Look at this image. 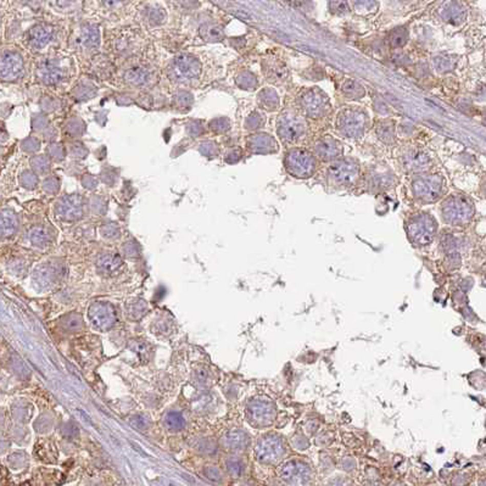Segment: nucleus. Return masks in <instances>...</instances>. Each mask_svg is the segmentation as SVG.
<instances>
[{
    "label": "nucleus",
    "instance_id": "4c0bfd02",
    "mask_svg": "<svg viewBox=\"0 0 486 486\" xmlns=\"http://www.w3.org/2000/svg\"><path fill=\"white\" fill-rule=\"evenodd\" d=\"M123 2V0H101V3L108 8H112V6L120 4V3Z\"/></svg>",
    "mask_w": 486,
    "mask_h": 486
},
{
    "label": "nucleus",
    "instance_id": "7c9ffc66",
    "mask_svg": "<svg viewBox=\"0 0 486 486\" xmlns=\"http://www.w3.org/2000/svg\"><path fill=\"white\" fill-rule=\"evenodd\" d=\"M378 133L382 139L386 141V143H391L394 140V127H392V124H390V122H386V123L381 125Z\"/></svg>",
    "mask_w": 486,
    "mask_h": 486
},
{
    "label": "nucleus",
    "instance_id": "72a5a7b5",
    "mask_svg": "<svg viewBox=\"0 0 486 486\" xmlns=\"http://www.w3.org/2000/svg\"><path fill=\"white\" fill-rule=\"evenodd\" d=\"M330 9H331V12H334V14H337V15L346 14V12L349 11V6H347V4L344 2V0H331Z\"/></svg>",
    "mask_w": 486,
    "mask_h": 486
},
{
    "label": "nucleus",
    "instance_id": "c85d7f7f",
    "mask_svg": "<svg viewBox=\"0 0 486 486\" xmlns=\"http://www.w3.org/2000/svg\"><path fill=\"white\" fill-rule=\"evenodd\" d=\"M30 239L34 245H44L48 241V233L44 228H34L30 233Z\"/></svg>",
    "mask_w": 486,
    "mask_h": 486
},
{
    "label": "nucleus",
    "instance_id": "c756f323",
    "mask_svg": "<svg viewBox=\"0 0 486 486\" xmlns=\"http://www.w3.org/2000/svg\"><path fill=\"white\" fill-rule=\"evenodd\" d=\"M406 41H407V32L406 31L398 28V30L392 32L391 38H390V43H391L392 47H394V48H401V47H404L405 44H406Z\"/></svg>",
    "mask_w": 486,
    "mask_h": 486
},
{
    "label": "nucleus",
    "instance_id": "a211bd4d",
    "mask_svg": "<svg viewBox=\"0 0 486 486\" xmlns=\"http://www.w3.org/2000/svg\"><path fill=\"white\" fill-rule=\"evenodd\" d=\"M51 38H53V30L48 26H35L27 34L28 43L38 48L46 46Z\"/></svg>",
    "mask_w": 486,
    "mask_h": 486
},
{
    "label": "nucleus",
    "instance_id": "f03ea898",
    "mask_svg": "<svg viewBox=\"0 0 486 486\" xmlns=\"http://www.w3.org/2000/svg\"><path fill=\"white\" fill-rule=\"evenodd\" d=\"M257 461L265 464L278 463L285 455V445L277 435H265L257 441L255 446Z\"/></svg>",
    "mask_w": 486,
    "mask_h": 486
},
{
    "label": "nucleus",
    "instance_id": "f3484780",
    "mask_svg": "<svg viewBox=\"0 0 486 486\" xmlns=\"http://www.w3.org/2000/svg\"><path fill=\"white\" fill-rule=\"evenodd\" d=\"M223 445L231 451H241L249 446V435L243 430H230L222 439Z\"/></svg>",
    "mask_w": 486,
    "mask_h": 486
},
{
    "label": "nucleus",
    "instance_id": "6e6552de",
    "mask_svg": "<svg viewBox=\"0 0 486 486\" xmlns=\"http://www.w3.org/2000/svg\"><path fill=\"white\" fill-rule=\"evenodd\" d=\"M414 196L421 202L436 201L441 194V179L437 176L420 177L413 183Z\"/></svg>",
    "mask_w": 486,
    "mask_h": 486
},
{
    "label": "nucleus",
    "instance_id": "4468645a",
    "mask_svg": "<svg viewBox=\"0 0 486 486\" xmlns=\"http://www.w3.org/2000/svg\"><path fill=\"white\" fill-rule=\"evenodd\" d=\"M317 156L322 160H333L343 153V145L333 137H324L314 146Z\"/></svg>",
    "mask_w": 486,
    "mask_h": 486
},
{
    "label": "nucleus",
    "instance_id": "c9c22d12",
    "mask_svg": "<svg viewBox=\"0 0 486 486\" xmlns=\"http://www.w3.org/2000/svg\"><path fill=\"white\" fill-rule=\"evenodd\" d=\"M353 468H355V462L351 458H346L344 459V461H341V469H344V471L350 472L352 471Z\"/></svg>",
    "mask_w": 486,
    "mask_h": 486
},
{
    "label": "nucleus",
    "instance_id": "393cba45",
    "mask_svg": "<svg viewBox=\"0 0 486 486\" xmlns=\"http://www.w3.org/2000/svg\"><path fill=\"white\" fill-rule=\"evenodd\" d=\"M62 326L70 331H77L83 328L82 316L78 313H70L62 318Z\"/></svg>",
    "mask_w": 486,
    "mask_h": 486
},
{
    "label": "nucleus",
    "instance_id": "5701e85b",
    "mask_svg": "<svg viewBox=\"0 0 486 486\" xmlns=\"http://www.w3.org/2000/svg\"><path fill=\"white\" fill-rule=\"evenodd\" d=\"M17 228V220L12 212L4 211L2 216V233L3 236H11Z\"/></svg>",
    "mask_w": 486,
    "mask_h": 486
},
{
    "label": "nucleus",
    "instance_id": "2eb2a0df",
    "mask_svg": "<svg viewBox=\"0 0 486 486\" xmlns=\"http://www.w3.org/2000/svg\"><path fill=\"white\" fill-rule=\"evenodd\" d=\"M59 274V268H57L56 265L46 263V265L40 266L39 268L35 269L33 274V281L39 288H47V286H50L56 281Z\"/></svg>",
    "mask_w": 486,
    "mask_h": 486
},
{
    "label": "nucleus",
    "instance_id": "412c9836",
    "mask_svg": "<svg viewBox=\"0 0 486 486\" xmlns=\"http://www.w3.org/2000/svg\"><path fill=\"white\" fill-rule=\"evenodd\" d=\"M163 424L167 429L171 431H181L184 429L185 427V419L179 412H168L165 417H163Z\"/></svg>",
    "mask_w": 486,
    "mask_h": 486
},
{
    "label": "nucleus",
    "instance_id": "f704fd0d",
    "mask_svg": "<svg viewBox=\"0 0 486 486\" xmlns=\"http://www.w3.org/2000/svg\"><path fill=\"white\" fill-rule=\"evenodd\" d=\"M205 475L207 476L210 480H214V481L221 480V473L217 468H215V467H207V468L205 469Z\"/></svg>",
    "mask_w": 486,
    "mask_h": 486
},
{
    "label": "nucleus",
    "instance_id": "423d86ee",
    "mask_svg": "<svg viewBox=\"0 0 486 486\" xmlns=\"http://www.w3.org/2000/svg\"><path fill=\"white\" fill-rule=\"evenodd\" d=\"M314 157L310 151L294 149L286 156V167L289 172L299 178H307L314 172Z\"/></svg>",
    "mask_w": 486,
    "mask_h": 486
},
{
    "label": "nucleus",
    "instance_id": "4be33fe9",
    "mask_svg": "<svg viewBox=\"0 0 486 486\" xmlns=\"http://www.w3.org/2000/svg\"><path fill=\"white\" fill-rule=\"evenodd\" d=\"M463 16V12L458 5L453 4V3H449L442 8L441 10V17L445 18L447 22L451 24H456V22L461 21V17Z\"/></svg>",
    "mask_w": 486,
    "mask_h": 486
},
{
    "label": "nucleus",
    "instance_id": "f257e3e1",
    "mask_svg": "<svg viewBox=\"0 0 486 486\" xmlns=\"http://www.w3.org/2000/svg\"><path fill=\"white\" fill-rule=\"evenodd\" d=\"M437 230L436 221L429 214H418L407 224L408 238L414 245L427 246L431 244Z\"/></svg>",
    "mask_w": 486,
    "mask_h": 486
},
{
    "label": "nucleus",
    "instance_id": "39448f33",
    "mask_svg": "<svg viewBox=\"0 0 486 486\" xmlns=\"http://www.w3.org/2000/svg\"><path fill=\"white\" fill-rule=\"evenodd\" d=\"M246 416L255 427L271 426L276 418V406L266 398H255L247 404Z\"/></svg>",
    "mask_w": 486,
    "mask_h": 486
},
{
    "label": "nucleus",
    "instance_id": "2f4dec72",
    "mask_svg": "<svg viewBox=\"0 0 486 486\" xmlns=\"http://www.w3.org/2000/svg\"><path fill=\"white\" fill-rule=\"evenodd\" d=\"M128 311H130V314L133 318H139L143 316L144 312L146 311V306L143 304V301H136L130 305Z\"/></svg>",
    "mask_w": 486,
    "mask_h": 486
},
{
    "label": "nucleus",
    "instance_id": "e433bc0d",
    "mask_svg": "<svg viewBox=\"0 0 486 486\" xmlns=\"http://www.w3.org/2000/svg\"><path fill=\"white\" fill-rule=\"evenodd\" d=\"M373 5V0H356V6L357 8H371Z\"/></svg>",
    "mask_w": 486,
    "mask_h": 486
},
{
    "label": "nucleus",
    "instance_id": "0eeeda50",
    "mask_svg": "<svg viewBox=\"0 0 486 486\" xmlns=\"http://www.w3.org/2000/svg\"><path fill=\"white\" fill-rule=\"evenodd\" d=\"M366 123L367 117L365 112L352 109L341 111L337 117V128L346 137L361 136L365 131Z\"/></svg>",
    "mask_w": 486,
    "mask_h": 486
},
{
    "label": "nucleus",
    "instance_id": "473e14b6",
    "mask_svg": "<svg viewBox=\"0 0 486 486\" xmlns=\"http://www.w3.org/2000/svg\"><path fill=\"white\" fill-rule=\"evenodd\" d=\"M131 426L138 430H146L150 427V421L143 416H134L131 419Z\"/></svg>",
    "mask_w": 486,
    "mask_h": 486
},
{
    "label": "nucleus",
    "instance_id": "20e7f679",
    "mask_svg": "<svg viewBox=\"0 0 486 486\" xmlns=\"http://www.w3.org/2000/svg\"><path fill=\"white\" fill-rule=\"evenodd\" d=\"M279 476L286 484L307 485L313 479V472L307 462L301 459H291L281 467Z\"/></svg>",
    "mask_w": 486,
    "mask_h": 486
},
{
    "label": "nucleus",
    "instance_id": "cd10ccee",
    "mask_svg": "<svg viewBox=\"0 0 486 486\" xmlns=\"http://www.w3.org/2000/svg\"><path fill=\"white\" fill-rule=\"evenodd\" d=\"M226 466L228 473H229L231 476H234V478H239L244 473L243 462H241L239 458H237V457H231V458L228 459Z\"/></svg>",
    "mask_w": 486,
    "mask_h": 486
},
{
    "label": "nucleus",
    "instance_id": "aec40b11",
    "mask_svg": "<svg viewBox=\"0 0 486 486\" xmlns=\"http://www.w3.org/2000/svg\"><path fill=\"white\" fill-rule=\"evenodd\" d=\"M98 269L104 274H114L121 268L122 259L118 255H111V253H105L99 257L98 260Z\"/></svg>",
    "mask_w": 486,
    "mask_h": 486
},
{
    "label": "nucleus",
    "instance_id": "7ed1b4c3",
    "mask_svg": "<svg viewBox=\"0 0 486 486\" xmlns=\"http://www.w3.org/2000/svg\"><path fill=\"white\" fill-rule=\"evenodd\" d=\"M442 218L446 223L459 226L471 220L473 215V207L471 202L459 196L449 198L442 204Z\"/></svg>",
    "mask_w": 486,
    "mask_h": 486
},
{
    "label": "nucleus",
    "instance_id": "bb28decb",
    "mask_svg": "<svg viewBox=\"0 0 486 486\" xmlns=\"http://www.w3.org/2000/svg\"><path fill=\"white\" fill-rule=\"evenodd\" d=\"M149 77H150L149 71H147L146 69H141V67L131 70L130 72L127 73V78L130 79L133 84H138V86L144 84Z\"/></svg>",
    "mask_w": 486,
    "mask_h": 486
},
{
    "label": "nucleus",
    "instance_id": "dca6fc26",
    "mask_svg": "<svg viewBox=\"0 0 486 486\" xmlns=\"http://www.w3.org/2000/svg\"><path fill=\"white\" fill-rule=\"evenodd\" d=\"M24 64L17 54H6L3 57L2 75L4 79H15L22 73Z\"/></svg>",
    "mask_w": 486,
    "mask_h": 486
},
{
    "label": "nucleus",
    "instance_id": "b1692460",
    "mask_svg": "<svg viewBox=\"0 0 486 486\" xmlns=\"http://www.w3.org/2000/svg\"><path fill=\"white\" fill-rule=\"evenodd\" d=\"M341 89H343V92L345 93V95L349 96V98L358 99L365 95V89H363V87L360 84V83H357L356 80L352 79L346 80Z\"/></svg>",
    "mask_w": 486,
    "mask_h": 486
},
{
    "label": "nucleus",
    "instance_id": "6ab92c4d",
    "mask_svg": "<svg viewBox=\"0 0 486 486\" xmlns=\"http://www.w3.org/2000/svg\"><path fill=\"white\" fill-rule=\"evenodd\" d=\"M429 157L427 154L421 153L419 150H411L405 155L404 163L407 166L408 170L420 171L429 166Z\"/></svg>",
    "mask_w": 486,
    "mask_h": 486
},
{
    "label": "nucleus",
    "instance_id": "f8f14e48",
    "mask_svg": "<svg viewBox=\"0 0 486 486\" xmlns=\"http://www.w3.org/2000/svg\"><path fill=\"white\" fill-rule=\"evenodd\" d=\"M301 106L308 116L320 117L327 110L328 99L320 89L311 88L301 94Z\"/></svg>",
    "mask_w": 486,
    "mask_h": 486
},
{
    "label": "nucleus",
    "instance_id": "9b49d317",
    "mask_svg": "<svg viewBox=\"0 0 486 486\" xmlns=\"http://www.w3.org/2000/svg\"><path fill=\"white\" fill-rule=\"evenodd\" d=\"M201 73V65L199 61L189 55H181L173 61L172 76L176 80H191L198 78Z\"/></svg>",
    "mask_w": 486,
    "mask_h": 486
},
{
    "label": "nucleus",
    "instance_id": "ddd939ff",
    "mask_svg": "<svg viewBox=\"0 0 486 486\" xmlns=\"http://www.w3.org/2000/svg\"><path fill=\"white\" fill-rule=\"evenodd\" d=\"M305 130V121L298 115L286 114L279 122V134L283 139L291 143L304 136Z\"/></svg>",
    "mask_w": 486,
    "mask_h": 486
},
{
    "label": "nucleus",
    "instance_id": "1a4fd4ad",
    "mask_svg": "<svg viewBox=\"0 0 486 486\" xmlns=\"http://www.w3.org/2000/svg\"><path fill=\"white\" fill-rule=\"evenodd\" d=\"M331 181L341 185H351L357 181L360 175V167L351 160H341L333 162L329 167Z\"/></svg>",
    "mask_w": 486,
    "mask_h": 486
},
{
    "label": "nucleus",
    "instance_id": "a878e982",
    "mask_svg": "<svg viewBox=\"0 0 486 486\" xmlns=\"http://www.w3.org/2000/svg\"><path fill=\"white\" fill-rule=\"evenodd\" d=\"M60 212L64 217L67 218V220H73V218L79 217L80 212H82V208H80V205L78 204V202H72L69 200L61 206Z\"/></svg>",
    "mask_w": 486,
    "mask_h": 486
},
{
    "label": "nucleus",
    "instance_id": "9d476101",
    "mask_svg": "<svg viewBox=\"0 0 486 486\" xmlns=\"http://www.w3.org/2000/svg\"><path fill=\"white\" fill-rule=\"evenodd\" d=\"M88 316L93 326L101 330L109 329L116 323L115 308L108 302H94L89 307Z\"/></svg>",
    "mask_w": 486,
    "mask_h": 486
}]
</instances>
